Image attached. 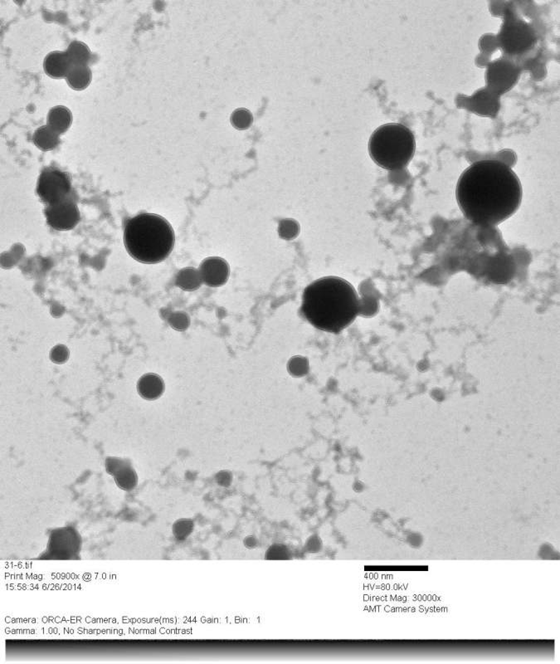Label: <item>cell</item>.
Here are the masks:
<instances>
[{
	"instance_id": "30bf717a",
	"label": "cell",
	"mask_w": 560,
	"mask_h": 664,
	"mask_svg": "<svg viewBox=\"0 0 560 664\" xmlns=\"http://www.w3.org/2000/svg\"><path fill=\"white\" fill-rule=\"evenodd\" d=\"M73 66L66 51L51 52L43 62L44 71L52 78H66Z\"/></svg>"
},
{
	"instance_id": "277c9868",
	"label": "cell",
	"mask_w": 560,
	"mask_h": 664,
	"mask_svg": "<svg viewBox=\"0 0 560 664\" xmlns=\"http://www.w3.org/2000/svg\"><path fill=\"white\" fill-rule=\"evenodd\" d=\"M415 137L407 127L389 123L373 131L368 152L376 165L390 171L403 170L415 156Z\"/></svg>"
},
{
	"instance_id": "ac0fdd59",
	"label": "cell",
	"mask_w": 560,
	"mask_h": 664,
	"mask_svg": "<svg viewBox=\"0 0 560 664\" xmlns=\"http://www.w3.org/2000/svg\"><path fill=\"white\" fill-rule=\"evenodd\" d=\"M291 553L289 549L282 544H274L266 551V560H289Z\"/></svg>"
},
{
	"instance_id": "e0dca14e",
	"label": "cell",
	"mask_w": 560,
	"mask_h": 664,
	"mask_svg": "<svg viewBox=\"0 0 560 664\" xmlns=\"http://www.w3.org/2000/svg\"><path fill=\"white\" fill-rule=\"evenodd\" d=\"M252 116L250 112L245 108H238L234 110L231 116V123L238 130H245L250 127Z\"/></svg>"
},
{
	"instance_id": "d6986e66",
	"label": "cell",
	"mask_w": 560,
	"mask_h": 664,
	"mask_svg": "<svg viewBox=\"0 0 560 664\" xmlns=\"http://www.w3.org/2000/svg\"><path fill=\"white\" fill-rule=\"evenodd\" d=\"M322 542L317 535L310 537L306 543V549L310 553H317L322 550Z\"/></svg>"
},
{
	"instance_id": "5b68a950",
	"label": "cell",
	"mask_w": 560,
	"mask_h": 664,
	"mask_svg": "<svg viewBox=\"0 0 560 664\" xmlns=\"http://www.w3.org/2000/svg\"><path fill=\"white\" fill-rule=\"evenodd\" d=\"M82 550V537L73 526L52 530L48 538V547L39 560L73 561L80 559Z\"/></svg>"
},
{
	"instance_id": "7c38bea8",
	"label": "cell",
	"mask_w": 560,
	"mask_h": 664,
	"mask_svg": "<svg viewBox=\"0 0 560 664\" xmlns=\"http://www.w3.org/2000/svg\"><path fill=\"white\" fill-rule=\"evenodd\" d=\"M47 122L53 131L64 134L72 125L73 114L64 106H53L48 112Z\"/></svg>"
},
{
	"instance_id": "5bb4252c",
	"label": "cell",
	"mask_w": 560,
	"mask_h": 664,
	"mask_svg": "<svg viewBox=\"0 0 560 664\" xmlns=\"http://www.w3.org/2000/svg\"><path fill=\"white\" fill-rule=\"evenodd\" d=\"M92 78V71L88 66L78 65L73 66L66 80L73 89L83 90L91 83Z\"/></svg>"
},
{
	"instance_id": "7a4b0ae2",
	"label": "cell",
	"mask_w": 560,
	"mask_h": 664,
	"mask_svg": "<svg viewBox=\"0 0 560 664\" xmlns=\"http://www.w3.org/2000/svg\"><path fill=\"white\" fill-rule=\"evenodd\" d=\"M361 311L354 287L345 279L324 277L310 283L302 295L301 312L311 325L331 333H340Z\"/></svg>"
},
{
	"instance_id": "ffe728a7",
	"label": "cell",
	"mask_w": 560,
	"mask_h": 664,
	"mask_svg": "<svg viewBox=\"0 0 560 664\" xmlns=\"http://www.w3.org/2000/svg\"><path fill=\"white\" fill-rule=\"evenodd\" d=\"M244 544L245 546L249 548H255L257 546V540L253 535H248L245 540H244Z\"/></svg>"
},
{
	"instance_id": "52a82bcc",
	"label": "cell",
	"mask_w": 560,
	"mask_h": 664,
	"mask_svg": "<svg viewBox=\"0 0 560 664\" xmlns=\"http://www.w3.org/2000/svg\"><path fill=\"white\" fill-rule=\"evenodd\" d=\"M75 193L55 205H48L44 209V215L47 223L57 231H69L73 229L81 221V214L76 201Z\"/></svg>"
},
{
	"instance_id": "6da1fadb",
	"label": "cell",
	"mask_w": 560,
	"mask_h": 664,
	"mask_svg": "<svg viewBox=\"0 0 560 664\" xmlns=\"http://www.w3.org/2000/svg\"><path fill=\"white\" fill-rule=\"evenodd\" d=\"M522 196L519 177L496 159L472 164L462 172L456 188L462 214L482 227H492L510 218L521 207Z\"/></svg>"
},
{
	"instance_id": "8fae6325",
	"label": "cell",
	"mask_w": 560,
	"mask_h": 664,
	"mask_svg": "<svg viewBox=\"0 0 560 664\" xmlns=\"http://www.w3.org/2000/svg\"><path fill=\"white\" fill-rule=\"evenodd\" d=\"M137 391L146 400H157L164 391V380L157 374H145L138 382Z\"/></svg>"
},
{
	"instance_id": "2e32d148",
	"label": "cell",
	"mask_w": 560,
	"mask_h": 664,
	"mask_svg": "<svg viewBox=\"0 0 560 664\" xmlns=\"http://www.w3.org/2000/svg\"><path fill=\"white\" fill-rule=\"evenodd\" d=\"M194 521L188 518H181L173 525V535L178 541H185L193 533Z\"/></svg>"
},
{
	"instance_id": "4fadbf2b",
	"label": "cell",
	"mask_w": 560,
	"mask_h": 664,
	"mask_svg": "<svg viewBox=\"0 0 560 664\" xmlns=\"http://www.w3.org/2000/svg\"><path fill=\"white\" fill-rule=\"evenodd\" d=\"M60 134L50 127L43 126L34 133L32 140L35 145L43 152L55 150L61 143Z\"/></svg>"
},
{
	"instance_id": "9a60e30c",
	"label": "cell",
	"mask_w": 560,
	"mask_h": 664,
	"mask_svg": "<svg viewBox=\"0 0 560 664\" xmlns=\"http://www.w3.org/2000/svg\"><path fill=\"white\" fill-rule=\"evenodd\" d=\"M71 63L73 66L90 64L93 60V55L86 43L80 41H73L66 50Z\"/></svg>"
},
{
	"instance_id": "ba28073f",
	"label": "cell",
	"mask_w": 560,
	"mask_h": 664,
	"mask_svg": "<svg viewBox=\"0 0 560 664\" xmlns=\"http://www.w3.org/2000/svg\"><path fill=\"white\" fill-rule=\"evenodd\" d=\"M106 468L114 477L118 488L127 491L136 488L138 477L128 460L109 457L106 459Z\"/></svg>"
},
{
	"instance_id": "8992f818",
	"label": "cell",
	"mask_w": 560,
	"mask_h": 664,
	"mask_svg": "<svg viewBox=\"0 0 560 664\" xmlns=\"http://www.w3.org/2000/svg\"><path fill=\"white\" fill-rule=\"evenodd\" d=\"M72 178L57 167L44 168L37 184V194L45 206L55 205L72 196Z\"/></svg>"
},
{
	"instance_id": "3957f363",
	"label": "cell",
	"mask_w": 560,
	"mask_h": 664,
	"mask_svg": "<svg viewBox=\"0 0 560 664\" xmlns=\"http://www.w3.org/2000/svg\"><path fill=\"white\" fill-rule=\"evenodd\" d=\"M175 243L174 229L161 216L144 212L128 219L124 224V247L138 262H162L171 254Z\"/></svg>"
},
{
	"instance_id": "9c48e42d",
	"label": "cell",
	"mask_w": 560,
	"mask_h": 664,
	"mask_svg": "<svg viewBox=\"0 0 560 664\" xmlns=\"http://www.w3.org/2000/svg\"><path fill=\"white\" fill-rule=\"evenodd\" d=\"M200 275L206 284L219 287L225 284L229 277V265L224 259L211 257L204 259L200 265Z\"/></svg>"
}]
</instances>
